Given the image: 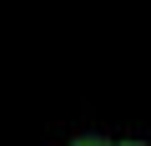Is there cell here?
Returning <instances> with one entry per match:
<instances>
[{
    "label": "cell",
    "instance_id": "obj_2",
    "mask_svg": "<svg viewBox=\"0 0 151 146\" xmlns=\"http://www.w3.org/2000/svg\"><path fill=\"white\" fill-rule=\"evenodd\" d=\"M116 146H146V141H116Z\"/></svg>",
    "mask_w": 151,
    "mask_h": 146
},
{
    "label": "cell",
    "instance_id": "obj_1",
    "mask_svg": "<svg viewBox=\"0 0 151 146\" xmlns=\"http://www.w3.org/2000/svg\"><path fill=\"white\" fill-rule=\"evenodd\" d=\"M70 146H116V141H106V136H76Z\"/></svg>",
    "mask_w": 151,
    "mask_h": 146
}]
</instances>
